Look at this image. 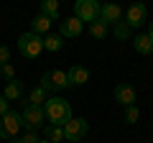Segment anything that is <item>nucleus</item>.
I'll return each mask as SVG.
<instances>
[{"label": "nucleus", "instance_id": "nucleus-15", "mask_svg": "<svg viewBox=\"0 0 153 143\" xmlns=\"http://www.w3.org/2000/svg\"><path fill=\"white\" fill-rule=\"evenodd\" d=\"M133 46H135L138 54H153V41L148 39V33H138L133 39Z\"/></svg>", "mask_w": 153, "mask_h": 143}, {"label": "nucleus", "instance_id": "nucleus-9", "mask_svg": "<svg viewBox=\"0 0 153 143\" xmlns=\"http://www.w3.org/2000/svg\"><path fill=\"white\" fill-rule=\"evenodd\" d=\"M146 18H148V8L143 5V3H133V5L125 10V23H128L130 28L143 26V23H146Z\"/></svg>", "mask_w": 153, "mask_h": 143}, {"label": "nucleus", "instance_id": "nucleus-14", "mask_svg": "<svg viewBox=\"0 0 153 143\" xmlns=\"http://www.w3.org/2000/svg\"><path fill=\"white\" fill-rule=\"evenodd\" d=\"M49 97H51V95L46 92V89L41 87V84H38V87H33V92L28 95V105H36V107H44V105L49 102Z\"/></svg>", "mask_w": 153, "mask_h": 143}, {"label": "nucleus", "instance_id": "nucleus-27", "mask_svg": "<svg viewBox=\"0 0 153 143\" xmlns=\"http://www.w3.org/2000/svg\"><path fill=\"white\" fill-rule=\"evenodd\" d=\"M148 39L153 41V21H151V26H148Z\"/></svg>", "mask_w": 153, "mask_h": 143}, {"label": "nucleus", "instance_id": "nucleus-23", "mask_svg": "<svg viewBox=\"0 0 153 143\" xmlns=\"http://www.w3.org/2000/svg\"><path fill=\"white\" fill-rule=\"evenodd\" d=\"M10 64V49H8L5 44H0V66Z\"/></svg>", "mask_w": 153, "mask_h": 143}, {"label": "nucleus", "instance_id": "nucleus-28", "mask_svg": "<svg viewBox=\"0 0 153 143\" xmlns=\"http://www.w3.org/2000/svg\"><path fill=\"white\" fill-rule=\"evenodd\" d=\"M13 143H23V141H21V138H13Z\"/></svg>", "mask_w": 153, "mask_h": 143}, {"label": "nucleus", "instance_id": "nucleus-25", "mask_svg": "<svg viewBox=\"0 0 153 143\" xmlns=\"http://www.w3.org/2000/svg\"><path fill=\"white\" fill-rule=\"evenodd\" d=\"M8 112H10V102L5 100V95H0V118L8 115Z\"/></svg>", "mask_w": 153, "mask_h": 143}, {"label": "nucleus", "instance_id": "nucleus-29", "mask_svg": "<svg viewBox=\"0 0 153 143\" xmlns=\"http://www.w3.org/2000/svg\"><path fill=\"white\" fill-rule=\"evenodd\" d=\"M38 143H51V141H46V138H44V141H38Z\"/></svg>", "mask_w": 153, "mask_h": 143}, {"label": "nucleus", "instance_id": "nucleus-7", "mask_svg": "<svg viewBox=\"0 0 153 143\" xmlns=\"http://www.w3.org/2000/svg\"><path fill=\"white\" fill-rule=\"evenodd\" d=\"M87 133H89V123L84 120V118H71V120L64 125V141L76 143V141H82Z\"/></svg>", "mask_w": 153, "mask_h": 143}, {"label": "nucleus", "instance_id": "nucleus-5", "mask_svg": "<svg viewBox=\"0 0 153 143\" xmlns=\"http://www.w3.org/2000/svg\"><path fill=\"white\" fill-rule=\"evenodd\" d=\"M41 87L46 92H61V89H69V79H66V72L61 69H51L41 77Z\"/></svg>", "mask_w": 153, "mask_h": 143}, {"label": "nucleus", "instance_id": "nucleus-17", "mask_svg": "<svg viewBox=\"0 0 153 143\" xmlns=\"http://www.w3.org/2000/svg\"><path fill=\"white\" fill-rule=\"evenodd\" d=\"M41 16L51 18V21H59V3L56 0H44L41 3Z\"/></svg>", "mask_w": 153, "mask_h": 143}, {"label": "nucleus", "instance_id": "nucleus-11", "mask_svg": "<svg viewBox=\"0 0 153 143\" xmlns=\"http://www.w3.org/2000/svg\"><path fill=\"white\" fill-rule=\"evenodd\" d=\"M82 31H84V23L76 16L61 21V39H76V36H82Z\"/></svg>", "mask_w": 153, "mask_h": 143}, {"label": "nucleus", "instance_id": "nucleus-16", "mask_svg": "<svg viewBox=\"0 0 153 143\" xmlns=\"http://www.w3.org/2000/svg\"><path fill=\"white\" fill-rule=\"evenodd\" d=\"M51 28V18H46V16H41L38 13L36 18L31 21V33H36V36H41V33H46Z\"/></svg>", "mask_w": 153, "mask_h": 143}, {"label": "nucleus", "instance_id": "nucleus-21", "mask_svg": "<svg viewBox=\"0 0 153 143\" xmlns=\"http://www.w3.org/2000/svg\"><path fill=\"white\" fill-rule=\"evenodd\" d=\"M107 23H102V21H94L92 26H89V33H92L94 39H105V36H107Z\"/></svg>", "mask_w": 153, "mask_h": 143}, {"label": "nucleus", "instance_id": "nucleus-4", "mask_svg": "<svg viewBox=\"0 0 153 143\" xmlns=\"http://www.w3.org/2000/svg\"><path fill=\"white\" fill-rule=\"evenodd\" d=\"M74 16L82 23L87 21L89 26H92L94 21H100V3L97 0H76L74 3Z\"/></svg>", "mask_w": 153, "mask_h": 143}, {"label": "nucleus", "instance_id": "nucleus-1", "mask_svg": "<svg viewBox=\"0 0 153 143\" xmlns=\"http://www.w3.org/2000/svg\"><path fill=\"white\" fill-rule=\"evenodd\" d=\"M44 112H46V120L51 123V125H61L64 128L66 123L71 120V105L66 102L64 97H49V102L44 105Z\"/></svg>", "mask_w": 153, "mask_h": 143}, {"label": "nucleus", "instance_id": "nucleus-8", "mask_svg": "<svg viewBox=\"0 0 153 143\" xmlns=\"http://www.w3.org/2000/svg\"><path fill=\"white\" fill-rule=\"evenodd\" d=\"M112 95H115V102L123 105V107H133V105L138 102V92H135V87H133L130 82H120L115 87Z\"/></svg>", "mask_w": 153, "mask_h": 143}, {"label": "nucleus", "instance_id": "nucleus-6", "mask_svg": "<svg viewBox=\"0 0 153 143\" xmlns=\"http://www.w3.org/2000/svg\"><path fill=\"white\" fill-rule=\"evenodd\" d=\"M23 128V120H21V112L10 110L8 115H3V120H0V138L3 141H13V138L18 136V130Z\"/></svg>", "mask_w": 153, "mask_h": 143}, {"label": "nucleus", "instance_id": "nucleus-13", "mask_svg": "<svg viewBox=\"0 0 153 143\" xmlns=\"http://www.w3.org/2000/svg\"><path fill=\"white\" fill-rule=\"evenodd\" d=\"M3 95H5L8 102H21V97H23V82H18V79L8 82L5 89H3Z\"/></svg>", "mask_w": 153, "mask_h": 143}, {"label": "nucleus", "instance_id": "nucleus-26", "mask_svg": "<svg viewBox=\"0 0 153 143\" xmlns=\"http://www.w3.org/2000/svg\"><path fill=\"white\" fill-rule=\"evenodd\" d=\"M21 141H23V143H38V141H41V138H38L36 133H26V136H23Z\"/></svg>", "mask_w": 153, "mask_h": 143}, {"label": "nucleus", "instance_id": "nucleus-12", "mask_svg": "<svg viewBox=\"0 0 153 143\" xmlns=\"http://www.w3.org/2000/svg\"><path fill=\"white\" fill-rule=\"evenodd\" d=\"M66 79H69V87H82V84L89 82V69L82 64H74L66 72Z\"/></svg>", "mask_w": 153, "mask_h": 143}, {"label": "nucleus", "instance_id": "nucleus-3", "mask_svg": "<svg viewBox=\"0 0 153 143\" xmlns=\"http://www.w3.org/2000/svg\"><path fill=\"white\" fill-rule=\"evenodd\" d=\"M18 51H21L26 59H36L41 51H44V39L36 36V33H23L21 39H18Z\"/></svg>", "mask_w": 153, "mask_h": 143}, {"label": "nucleus", "instance_id": "nucleus-30", "mask_svg": "<svg viewBox=\"0 0 153 143\" xmlns=\"http://www.w3.org/2000/svg\"><path fill=\"white\" fill-rule=\"evenodd\" d=\"M0 79H3V72H0Z\"/></svg>", "mask_w": 153, "mask_h": 143}, {"label": "nucleus", "instance_id": "nucleus-24", "mask_svg": "<svg viewBox=\"0 0 153 143\" xmlns=\"http://www.w3.org/2000/svg\"><path fill=\"white\" fill-rule=\"evenodd\" d=\"M0 72H3V79H8V82H13V79H16V69H13L10 64L0 66Z\"/></svg>", "mask_w": 153, "mask_h": 143}, {"label": "nucleus", "instance_id": "nucleus-19", "mask_svg": "<svg viewBox=\"0 0 153 143\" xmlns=\"http://www.w3.org/2000/svg\"><path fill=\"white\" fill-rule=\"evenodd\" d=\"M44 130H46V141H51V143L64 141V128L61 125H44Z\"/></svg>", "mask_w": 153, "mask_h": 143}, {"label": "nucleus", "instance_id": "nucleus-20", "mask_svg": "<svg viewBox=\"0 0 153 143\" xmlns=\"http://www.w3.org/2000/svg\"><path fill=\"white\" fill-rule=\"evenodd\" d=\"M61 46H64L61 33H59V36L51 33V36H46V39H44V49H46V51H61Z\"/></svg>", "mask_w": 153, "mask_h": 143}, {"label": "nucleus", "instance_id": "nucleus-18", "mask_svg": "<svg viewBox=\"0 0 153 143\" xmlns=\"http://www.w3.org/2000/svg\"><path fill=\"white\" fill-rule=\"evenodd\" d=\"M130 33H133V28L128 26L125 21H120V23H115V26H112V36L117 41H128V39H130Z\"/></svg>", "mask_w": 153, "mask_h": 143}, {"label": "nucleus", "instance_id": "nucleus-10", "mask_svg": "<svg viewBox=\"0 0 153 143\" xmlns=\"http://www.w3.org/2000/svg\"><path fill=\"white\" fill-rule=\"evenodd\" d=\"M100 21L107 23V26L120 23L123 21V8L117 3H105V5H100Z\"/></svg>", "mask_w": 153, "mask_h": 143}, {"label": "nucleus", "instance_id": "nucleus-22", "mask_svg": "<svg viewBox=\"0 0 153 143\" xmlns=\"http://www.w3.org/2000/svg\"><path fill=\"white\" fill-rule=\"evenodd\" d=\"M140 120V110H138V105H133V107H125V123L128 125H133V123Z\"/></svg>", "mask_w": 153, "mask_h": 143}, {"label": "nucleus", "instance_id": "nucleus-2", "mask_svg": "<svg viewBox=\"0 0 153 143\" xmlns=\"http://www.w3.org/2000/svg\"><path fill=\"white\" fill-rule=\"evenodd\" d=\"M21 120H23V128H26L28 133H36L38 128H44L46 123V112L44 107H36V105H26L21 112Z\"/></svg>", "mask_w": 153, "mask_h": 143}]
</instances>
